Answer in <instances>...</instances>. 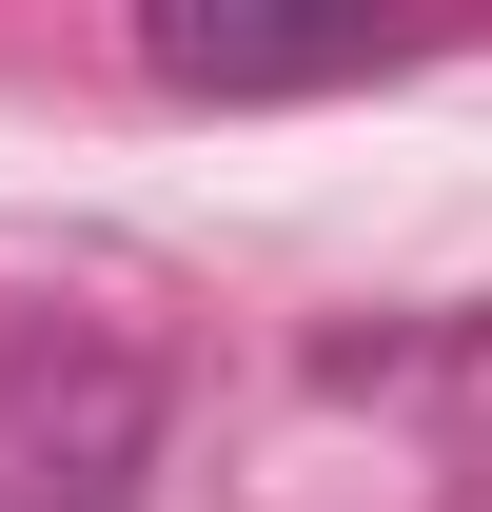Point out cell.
<instances>
[{
  "label": "cell",
  "mask_w": 492,
  "mask_h": 512,
  "mask_svg": "<svg viewBox=\"0 0 492 512\" xmlns=\"http://www.w3.org/2000/svg\"><path fill=\"white\" fill-rule=\"evenodd\" d=\"M138 60L178 99H315V79H374V20H197V0H158Z\"/></svg>",
  "instance_id": "obj_2"
},
{
  "label": "cell",
  "mask_w": 492,
  "mask_h": 512,
  "mask_svg": "<svg viewBox=\"0 0 492 512\" xmlns=\"http://www.w3.org/2000/svg\"><path fill=\"white\" fill-rule=\"evenodd\" d=\"M158 414L178 394L119 316H20L0 335V512H138Z\"/></svg>",
  "instance_id": "obj_1"
}]
</instances>
